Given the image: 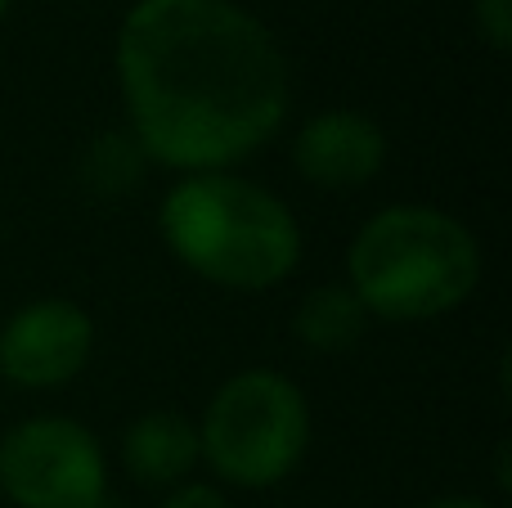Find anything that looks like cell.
<instances>
[{"label": "cell", "mask_w": 512, "mask_h": 508, "mask_svg": "<svg viewBox=\"0 0 512 508\" xmlns=\"http://www.w3.org/2000/svg\"><path fill=\"white\" fill-rule=\"evenodd\" d=\"M131 135L153 162L216 171L283 126L288 59L234 0H140L117 32Z\"/></svg>", "instance_id": "1"}, {"label": "cell", "mask_w": 512, "mask_h": 508, "mask_svg": "<svg viewBox=\"0 0 512 508\" xmlns=\"http://www.w3.org/2000/svg\"><path fill=\"white\" fill-rule=\"evenodd\" d=\"M162 234L194 275L221 288H274L301 257L292 212L252 180L198 171L162 198Z\"/></svg>", "instance_id": "2"}, {"label": "cell", "mask_w": 512, "mask_h": 508, "mask_svg": "<svg viewBox=\"0 0 512 508\" xmlns=\"http://www.w3.org/2000/svg\"><path fill=\"white\" fill-rule=\"evenodd\" d=\"M351 293L378 320L418 324L454 311L481 279L472 230L436 207H387L351 243Z\"/></svg>", "instance_id": "3"}, {"label": "cell", "mask_w": 512, "mask_h": 508, "mask_svg": "<svg viewBox=\"0 0 512 508\" xmlns=\"http://www.w3.org/2000/svg\"><path fill=\"white\" fill-rule=\"evenodd\" d=\"M306 441V396L283 374L248 369L212 396L198 428V455L234 486H274L297 468Z\"/></svg>", "instance_id": "4"}, {"label": "cell", "mask_w": 512, "mask_h": 508, "mask_svg": "<svg viewBox=\"0 0 512 508\" xmlns=\"http://www.w3.org/2000/svg\"><path fill=\"white\" fill-rule=\"evenodd\" d=\"M99 441L72 419H27L0 441V491L18 508H104Z\"/></svg>", "instance_id": "5"}, {"label": "cell", "mask_w": 512, "mask_h": 508, "mask_svg": "<svg viewBox=\"0 0 512 508\" xmlns=\"http://www.w3.org/2000/svg\"><path fill=\"white\" fill-rule=\"evenodd\" d=\"M95 324L72 302H36L0 329V374L18 387H59L90 360Z\"/></svg>", "instance_id": "6"}, {"label": "cell", "mask_w": 512, "mask_h": 508, "mask_svg": "<svg viewBox=\"0 0 512 508\" xmlns=\"http://www.w3.org/2000/svg\"><path fill=\"white\" fill-rule=\"evenodd\" d=\"M297 171L319 189H355L387 162V140L364 113H319L292 144Z\"/></svg>", "instance_id": "7"}, {"label": "cell", "mask_w": 512, "mask_h": 508, "mask_svg": "<svg viewBox=\"0 0 512 508\" xmlns=\"http://www.w3.org/2000/svg\"><path fill=\"white\" fill-rule=\"evenodd\" d=\"M122 459L135 482H144V486L180 482L198 459V428L171 410L144 414V419H135L131 432H126Z\"/></svg>", "instance_id": "8"}, {"label": "cell", "mask_w": 512, "mask_h": 508, "mask_svg": "<svg viewBox=\"0 0 512 508\" xmlns=\"http://www.w3.org/2000/svg\"><path fill=\"white\" fill-rule=\"evenodd\" d=\"M364 324H369V311L364 302L351 293V284H324V288H310L301 297L297 315H292V333H297L306 347L315 351H351L355 342L364 338Z\"/></svg>", "instance_id": "9"}, {"label": "cell", "mask_w": 512, "mask_h": 508, "mask_svg": "<svg viewBox=\"0 0 512 508\" xmlns=\"http://www.w3.org/2000/svg\"><path fill=\"white\" fill-rule=\"evenodd\" d=\"M144 162H149V153L140 149L131 131H108L86 149L81 176L95 194H131L144 176Z\"/></svg>", "instance_id": "10"}, {"label": "cell", "mask_w": 512, "mask_h": 508, "mask_svg": "<svg viewBox=\"0 0 512 508\" xmlns=\"http://www.w3.org/2000/svg\"><path fill=\"white\" fill-rule=\"evenodd\" d=\"M472 18H477V32L486 36L499 54L512 50V0H477Z\"/></svg>", "instance_id": "11"}, {"label": "cell", "mask_w": 512, "mask_h": 508, "mask_svg": "<svg viewBox=\"0 0 512 508\" xmlns=\"http://www.w3.org/2000/svg\"><path fill=\"white\" fill-rule=\"evenodd\" d=\"M162 508H230V504H225V495L212 491V486H185V491H176Z\"/></svg>", "instance_id": "12"}, {"label": "cell", "mask_w": 512, "mask_h": 508, "mask_svg": "<svg viewBox=\"0 0 512 508\" xmlns=\"http://www.w3.org/2000/svg\"><path fill=\"white\" fill-rule=\"evenodd\" d=\"M432 508H490V504H477V500H441V504H432Z\"/></svg>", "instance_id": "13"}, {"label": "cell", "mask_w": 512, "mask_h": 508, "mask_svg": "<svg viewBox=\"0 0 512 508\" xmlns=\"http://www.w3.org/2000/svg\"><path fill=\"white\" fill-rule=\"evenodd\" d=\"M5 9H9V0H0V18H5Z\"/></svg>", "instance_id": "14"}]
</instances>
